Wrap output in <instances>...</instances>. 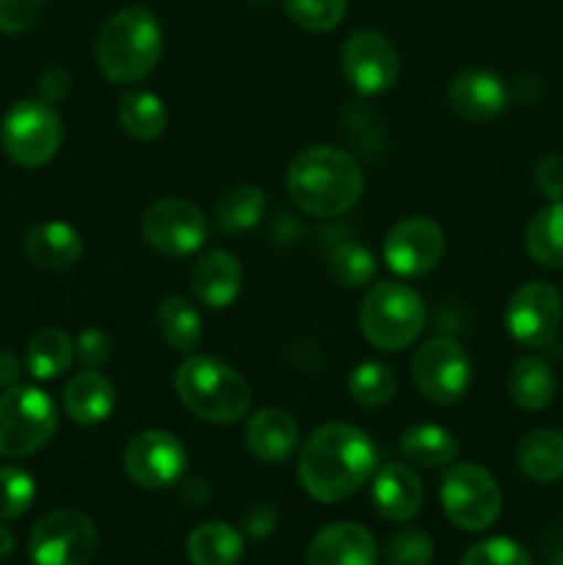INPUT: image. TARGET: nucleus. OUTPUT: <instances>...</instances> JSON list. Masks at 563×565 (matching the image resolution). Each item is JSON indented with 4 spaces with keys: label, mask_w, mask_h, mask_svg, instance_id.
Returning <instances> with one entry per match:
<instances>
[{
    "label": "nucleus",
    "mask_w": 563,
    "mask_h": 565,
    "mask_svg": "<svg viewBox=\"0 0 563 565\" xmlns=\"http://www.w3.org/2000/svg\"><path fill=\"white\" fill-rule=\"evenodd\" d=\"M375 445L362 428L346 423L320 425L298 456V480L312 500L334 505L357 494L375 472Z\"/></svg>",
    "instance_id": "nucleus-1"
},
{
    "label": "nucleus",
    "mask_w": 563,
    "mask_h": 565,
    "mask_svg": "<svg viewBox=\"0 0 563 565\" xmlns=\"http://www.w3.org/2000/svg\"><path fill=\"white\" fill-rule=\"evenodd\" d=\"M285 185L301 213L312 218H340L362 196L364 174L348 149L320 143L301 149L290 160Z\"/></svg>",
    "instance_id": "nucleus-2"
},
{
    "label": "nucleus",
    "mask_w": 563,
    "mask_h": 565,
    "mask_svg": "<svg viewBox=\"0 0 563 565\" xmlns=\"http://www.w3.org/2000/svg\"><path fill=\"white\" fill-rule=\"evenodd\" d=\"M163 55V28L144 6H127L103 25L94 47L99 72L110 83H138L149 77Z\"/></svg>",
    "instance_id": "nucleus-3"
},
{
    "label": "nucleus",
    "mask_w": 563,
    "mask_h": 565,
    "mask_svg": "<svg viewBox=\"0 0 563 565\" xmlns=\"http://www.w3.org/2000/svg\"><path fill=\"white\" fill-rule=\"evenodd\" d=\"M182 406L210 425H235L252 408L246 379L213 356H188L174 373Z\"/></svg>",
    "instance_id": "nucleus-4"
},
{
    "label": "nucleus",
    "mask_w": 563,
    "mask_h": 565,
    "mask_svg": "<svg viewBox=\"0 0 563 565\" xmlns=\"http://www.w3.org/2000/svg\"><path fill=\"white\" fill-rule=\"evenodd\" d=\"M362 337L379 351H403L425 329V303L414 287L403 281H379L359 307Z\"/></svg>",
    "instance_id": "nucleus-5"
},
{
    "label": "nucleus",
    "mask_w": 563,
    "mask_h": 565,
    "mask_svg": "<svg viewBox=\"0 0 563 565\" xmlns=\"http://www.w3.org/2000/svg\"><path fill=\"white\" fill-rule=\"evenodd\" d=\"M59 412L47 392L36 386H9L0 395V456L28 458L50 445Z\"/></svg>",
    "instance_id": "nucleus-6"
},
{
    "label": "nucleus",
    "mask_w": 563,
    "mask_h": 565,
    "mask_svg": "<svg viewBox=\"0 0 563 565\" xmlns=\"http://www.w3.org/2000/svg\"><path fill=\"white\" fill-rule=\"evenodd\" d=\"M64 143V121L44 99H22L11 105L0 125V147L11 163L39 169L59 154Z\"/></svg>",
    "instance_id": "nucleus-7"
},
{
    "label": "nucleus",
    "mask_w": 563,
    "mask_h": 565,
    "mask_svg": "<svg viewBox=\"0 0 563 565\" xmlns=\"http://www.w3.org/2000/svg\"><path fill=\"white\" fill-rule=\"evenodd\" d=\"M442 511L464 533H484L500 519L502 491L495 475L478 463H456L447 469L439 489Z\"/></svg>",
    "instance_id": "nucleus-8"
},
{
    "label": "nucleus",
    "mask_w": 563,
    "mask_h": 565,
    "mask_svg": "<svg viewBox=\"0 0 563 565\" xmlns=\"http://www.w3.org/2000/svg\"><path fill=\"white\" fill-rule=\"evenodd\" d=\"M99 533L77 511H53L39 519L28 539L33 565H88L97 555Z\"/></svg>",
    "instance_id": "nucleus-9"
},
{
    "label": "nucleus",
    "mask_w": 563,
    "mask_h": 565,
    "mask_svg": "<svg viewBox=\"0 0 563 565\" xmlns=\"http://www.w3.org/2000/svg\"><path fill=\"white\" fill-rule=\"evenodd\" d=\"M412 379L423 397L439 406H450L467 395L469 381H472V362L458 340L434 337L414 353Z\"/></svg>",
    "instance_id": "nucleus-10"
},
{
    "label": "nucleus",
    "mask_w": 563,
    "mask_h": 565,
    "mask_svg": "<svg viewBox=\"0 0 563 565\" xmlns=\"http://www.w3.org/2000/svg\"><path fill=\"white\" fill-rule=\"evenodd\" d=\"M141 235L163 257H188L208 241V218L185 199H160L144 213Z\"/></svg>",
    "instance_id": "nucleus-11"
},
{
    "label": "nucleus",
    "mask_w": 563,
    "mask_h": 565,
    "mask_svg": "<svg viewBox=\"0 0 563 565\" xmlns=\"http://www.w3.org/2000/svg\"><path fill=\"white\" fill-rule=\"evenodd\" d=\"M340 66L346 81L359 94L375 97V94H384L395 86L401 58H397L395 44L384 33L362 28V31H353L342 44Z\"/></svg>",
    "instance_id": "nucleus-12"
},
{
    "label": "nucleus",
    "mask_w": 563,
    "mask_h": 565,
    "mask_svg": "<svg viewBox=\"0 0 563 565\" xmlns=\"http://www.w3.org/2000/svg\"><path fill=\"white\" fill-rule=\"evenodd\" d=\"M188 469L185 445L169 430H141L125 447V472L149 491L171 489Z\"/></svg>",
    "instance_id": "nucleus-13"
},
{
    "label": "nucleus",
    "mask_w": 563,
    "mask_h": 565,
    "mask_svg": "<svg viewBox=\"0 0 563 565\" xmlns=\"http://www.w3.org/2000/svg\"><path fill=\"white\" fill-rule=\"evenodd\" d=\"M563 320V298L550 281H528L508 298L506 326L524 348H546L555 342Z\"/></svg>",
    "instance_id": "nucleus-14"
},
{
    "label": "nucleus",
    "mask_w": 563,
    "mask_h": 565,
    "mask_svg": "<svg viewBox=\"0 0 563 565\" xmlns=\"http://www.w3.org/2000/svg\"><path fill=\"white\" fill-rule=\"evenodd\" d=\"M445 254V232L431 218H403L386 232L384 259L392 274L403 279L428 276Z\"/></svg>",
    "instance_id": "nucleus-15"
},
{
    "label": "nucleus",
    "mask_w": 563,
    "mask_h": 565,
    "mask_svg": "<svg viewBox=\"0 0 563 565\" xmlns=\"http://www.w3.org/2000/svg\"><path fill=\"white\" fill-rule=\"evenodd\" d=\"M508 99H511L508 86L489 70H461L450 77L447 86V103L453 114L472 125L497 119L508 108Z\"/></svg>",
    "instance_id": "nucleus-16"
},
{
    "label": "nucleus",
    "mask_w": 563,
    "mask_h": 565,
    "mask_svg": "<svg viewBox=\"0 0 563 565\" xmlns=\"http://www.w3.org/2000/svg\"><path fill=\"white\" fill-rule=\"evenodd\" d=\"M379 546L368 527L357 522H334L318 530L307 550V565H375Z\"/></svg>",
    "instance_id": "nucleus-17"
},
{
    "label": "nucleus",
    "mask_w": 563,
    "mask_h": 565,
    "mask_svg": "<svg viewBox=\"0 0 563 565\" xmlns=\"http://www.w3.org/2000/svg\"><path fill=\"white\" fill-rule=\"evenodd\" d=\"M373 505L386 522H408L419 513L423 508V483L414 475V469L403 467V463H384L379 469V475L373 478Z\"/></svg>",
    "instance_id": "nucleus-18"
},
{
    "label": "nucleus",
    "mask_w": 563,
    "mask_h": 565,
    "mask_svg": "<svg viewBox=\"0 0 563 565\" xmlns=\"http://www.w3.org/2000/svg\"><path fill=\"white\" fill-rule=\"evenodd\" d=\"M243 268L237 257L224 248H213L196 259L191 270V290L204 307L226 309L237 296H241Z\"/></svg>",
    "instance_id": "nucleus-19"
},
{
    "label": "nucleus",
    "mask_w": 563,
    "mask_h": 565,
    "mask_svg": "<svg viewBox=\"0 0 563 565\" xmlns=\"http://www.w3.org/2000/svg\"><path fill=\"white\" fill-rule=\"evenodd\" d=\"M246 447L257 461L282 463L296 452L298 423L285 408H259L246 423Z\"/></svg>",
    "instance_id": "nucleus-20"
},
{
    "label": "nucleus",
    "mask_w": 563,
    "mask_h": 565,
    "mask_svg": "<svg viewBox=\"0 0 563 565\" xmlns=\"http://www.w3.org/2000/svg\"><path fill=\"white\" fill-rule=\"evenodd\" d=\"M64 412L77 425H97L110 417L116 403V392L110 379H105L97 370H81L72 375L64 386Z\"/></svg>",
    "instance_id": "nucleus-21"
},
{
    "label": "nucleus",
    "mask_w": 563,
    "mask_h": 565,
    "mask_svg": "<svg viewBox=\"0 0 563 565\" xmlns=\"http://www.w3.org/2000/svg\"><path fill=\"white\" fill-rule=\"evenodd\" d=\"M25 254L33 265L47 270H61L83 257L81 232L64 221H44L28 230Z\"/></svg>",
    "instance_id": "nucleus-22"
},
{
    "label": "nucleus",
    "mask_w": 563,
    "mask_h": 565,
    "mask_svg": "<svg viewBox=\"0 0 563 565\" xmlns=\"http://www.w3.org/2000/svg\"><path fill=\"white\" fill-rule=\"evenodd\" d=\"M508 397L524 412H541L555 401L557 381L550 364L539 356H522L508 373Z\"/></svg>",
    "instance_id": "nucleus-23"
},
{
    "label": "nucleus",
    "mask_w": 563,
    "mask_h": 565,
    "mask_svg": "<svg viewBox=\"0 0 563 565\" xmlns=\"http://www.w3.org/2000/svg\"><path fill=\"white\" fill-rule=\"evenodd\" d=\"M517 467L535 483L563 478V434L552 428L530 430L517 445Z\"/></svg>",
    "instance_id": "nucleus-24"
},
{
    "label": "nucleus",
    "mask_w": 563,
    "mask_h": 565,
    "mask_svg": "<svg viewBox=\"0 0 563 565\" xmlns=\"http://www.w3.org/2000/svg\"><path fill=\"white\" fill-rule=\"evenodd\" d=\"M193 565H237L243 557V535L226 522H204L185 539Z\"/></svg>",
    "instance_id": "nucleus-25"
},
{
    "label": "nucleus",
    "mask_w": 563,
    "mask_h": 565,
    "mask_svg": "<svg viewBox=\"0 0 563 565\" xmlns=\"http://www.w3.org/2000/svg\"><path fill=\"white\" fill-rule=\"evenodd\" d=\"M401 456L406 458L408 463L423 469H439L447 467V463L456 461L458 456V441L456 436L450 434L442 425H412L401 434Z\"/></svg>",
    "instance_id": "nucleus-26"
},
{
    "label": "nucleus",
    "mask_w": 563,
    "mask_h": 565,
    "mask_svg": "<svg viewBox=\"0 0 563 565\" xmlns=\"http://www.w3.org/2000/svg\"><path fill=\"white\" fill-rule=\"evenodd\" d=\"M75 362V340L64 329H39L25 348L28 373L39 381H53L64 375Z\"/></svg>",
    "instance_id": "nucleus-27"
},
{
    "label": "nucleus",
    "mask_w": 563,
    "mask_h": 565,
    "mask_svg": "<svg viewBox=\"0 0 563 565\" xmlns=\"http://www.w3.org/2000/svg\"><path fill=\"white\" fill-rule=\"evenodd\" d=\"M524 248L541 268L563 270V199L546 204L524 230Z\"/></svg>",
    "instance_id": "nucleus-28"
},
{
    "label": "nucleus",
    "mask_w": 563,
    "mask_h": 565,
    "mask_svg": "<svg viewBox=\"0 0 563 565\" xmlns=\"http://www.w3.org/2000/svg\"><path fill=\"white\" fill-rule=\"evenodd\" d=\"M265 215V193L257 185H235L221 193L213 207V221L224 235H243Z\"/></svg>",
    "instance_id": "nucleus-29"
},
{
    "label": "nucleus",
    "mask_w": 563,
    "mask_h": 565,
    "mask_svg": "<svg viewBox=\"0 0 563 565\" xmlns=\"http://www.w3.org/2000/svg\"><path fill=\"white\" fill-rule=\"evenodd\" d=\"M119 125L136 141H155L169 127V110L152 92H130L119 103Z\"/></svg>",
    "instance_id": "nucleus-30"
},
{
    "label": "nucleus",
    "mask_w": 563,
    "mask_h": 565,
    "mask_svg": "<svg viewBox=\"0 0 563 565\" xmlns=\"http://www.w3.org/2000/svg\"><path fill=\"white\" fill-rule=\"evenodd\" d=\"M158 329L166 345L180 353H193L202 342V318L196 307L182 296H169L158 307Z\"/></svg>",
    "instance_id": "nucleus-31"
},
{
    "label": "nucleus",
    "mask_w": 563,
    "mask_h": 565,
    "mask_svg": "<svg viewBox=\"0 0 563 565\" xmlns=\"http://www.w3.org/2000/svg\"><path fill=\"white\" fill-rule=\"evenodd\" d=\"M397 379L384 362H362L348 375V395L364 408H381L395 397Z\"/></svg>",
    "instance_id": "nucleus-32"
},
{
    "label": "nucleus",
    "mask_w": 563,
    "mask_h": 565,
    "mask_svg": "<svg viewBox=\"0 0 563 565\" xmlns=\"http://www.w3.org/2000/svg\"><path fill=\"white\" fill-rule=\"evenodd\" d=\"M326 270L340 287H364L375 276V259L362 243L340 241L326 254Z\"/></svg>",
    "instance_id": "nucleus-33"
},
{
    "label": "nucleus",
    "mask_w": 563,
    "mask_h": 565,
    "mask_svg": "<svg viewBox=\"0 0 563 565\" xmlns=\"http://www.w3.org/2000/svg\"><path fill=\"white\" fill-rule=\"evenodd\" d=\"M287 17L309 33L334 31L342 22L348 0H282Z\"/></svg>",
    "instance_id": "nucleus-34"
},
{
    "label": "nucleus",
    "mask_w": 563,
    "mask_h": 565,
    "mask_svg": "<svg viewBox=\"0 0 563 565\" xmlns=\"http://www.w3.org/2000/svg\"><path fill=\"white\" fill-rule=\"evenodd\" d=\"M36 497V483L20 467H0V522L25 516Z\"/></svg>",
    "instance_id": "nucleus-35"
},
{
    "label": "nucleus",
    "mask_w": 563,
    "mask_h": 565,
    "mask_svg": "<svg viewBox=\"0 0 563 565\" xmlns=\"http://www.w3.org/2000/svg\"><path fill=\"white\" fill-rule=\"evenodd\" d=\"M431 561H434V541L425 530L403 527L386 539V565H431Z\"/></svg>",
    "instance_id": "nucleus-36"
},
{
    "label": "nucleus",
    "mask_w": 563,
    "mask_h": 565,
    "mask_svg": "<svg viewBox=\"0 0 563 565\" xmlns=\"http://www.w3.org/2000/svg\"><path fill=\"white\" fill-rule=\"evenodd\" d=\"M458 565H533L530 552L513 539H486L469 546Z\"/></svg>",
    "instance_id": "nucleus-37"
},
{
    "label": "nucleus",
    "mask_w": 563,
    "mask_h": 565,
    "mask_svg": "<svg viewBox=\"0 0 563 565\" xmlns=\"http://www.w3.org/2000/svg\"><path fill=\"white\" fill-rule=\"evenodd\" d=\"M44 0H0V33H25L39 22Z\"/></svg>",
    "instance_id": "nucleus-38"
},
{
    "label": "nucleus",
    "mask_w": 563,
    "mask_h": 565,
    "mask_svg": "<svg viewBox=\"0 0 563 565\" xmlns=\"http://www.w3.org/2000/svg\"><path fill=\"white\" fill-rule=\"evenodd\" d=\"M75 356L86 370H99L110 359V337L103 329H83L75 340Z\"/></svg>",
    "instance_id": "nucleus-39"
},
{
    "label": "nucleus",
    "mask_w": 563,
    "mask_h": 565,
    "mask_svg": "<svg viewBox=\"0 0 563 565\" xmlns=\"http://www.w3.org/2000/svg\"><path fill=\"white\" fill-rule=\"evenodd\" d=\"M533 182L541 191V196L561 202L563 199V158L561 154H546L539 160L533 171Z\"/></svg>",
    "instance_id": "nucleus-40"
},
{
    "label": "nucleus",
    "mask_w": 563,
    "mask_h": 565,
    "mask_svg": "<svg viewBox=\"0 0 563 565\" xmlns=\"http://www.w3.org/2000/svg\"><path fill=\"white\" fill-rule=\"evenodd\" d=\"M276 522H279L276 508L268 505V502H254V505H248L246 513H243V530H246V535H252V539H268L276 530Z\"/></svg>",
    "instance_id": "nucleus-41"
},
{
    "label": "nucleus",
    "mask_w": 563,
    "mask_h": 565,
    "mask_svg": "<svg viewBox=\"0 0 563 565\" xmlns=\"http://www.w3.org/2000/svg\"><path fill=\"white\" fill-rule=\"evenodd\" d=\"M72 83H75V81H72L70 72L53 66V70L42 72V77H39V94H42L44 103L55 105V103H61V99L70 97Z\"/></svg>",
    "instance_id": "nucleus-42"
},
{
    "label": "nucleus",
    "mask_w": 563,
    "mask_h": 565,
    "mask_svg": "<svg viewBox=\"0 0 563 565\" xmlns=\"http://www.w3.org/2000/svg\"><path fill=\"white\" fill-rule=\"evenodd\" d=\"M541 92H544V86H541V81L535 75H522L517 83H513V97L524 105L539 103Z\"/></svg>",
    "instance_id": "nucleus-43"
},
{
    "label": "nucleus",
    "mask_w": 563,
    "mask_h": 565,
    "mask_svg": "<svg viewBox=\"0 0 563 565\" xmlns=\"http://www.w3.org/2000/svg\"><path fill=\"white\" fill-rule=\"evenodd\" d=\"M20 375H22L20 359H17L11 351H0V386H3V390L17 386Z\"/></svg>",
    "instance_id": "nucleus-44"
},
{
    "label": "nucleus",
    "mask_w": 563,
    "mask_h": 565,
    "mask_svg": "<svg viewBox=\"0 0 563 565\" xmlns=\"http://www.w3.org/2000/svg\"><path fill=\"white\" fill-rule=\"evenodd\" d=\"M208 497H210V489H208V483H204L202 478H191L185 483V500L191 502V505H204V502H208Z\"/></svg>",
    "instance_id": "nucleus-45"
},
{
    "label": "nucleus",
    "mask_w": 563,
    "mask_h": 565,
    "mask_svg": "<svg viewBox=\"0 0 563 565\" xmlns=\"http://www.w3.org/2000/svg\"><path fill=\"white\" fill-rule=\"evenodd\" d=\"M11 552H14V535H11L9 527H3V524H0V561H6Z\"/></svg>",
    "instance_id": "nucleus-46"
},
{
    "label": "nucleus",
    "mask_w": 563,
    "mask_h": 565,
    "mask_svg": "<svg viewBox=\"0 0 563 565\" xmlns=\"http://www.w3.org/2000/svg\"><path fill=\"white\" fill-rule=\"evenodd\" d=\"M552 565H563V550L555 552V557H552Z\"/></svg>",
    "instance_id": "nucleus-47"
},
{
    "label": "nucleus",
    "mask_w": 563,
    "mask_h": 565,
    "mask_svg": "<svg viewBox=\"0 0 563 565\" xmlns=\"http://www.w3.org/2000/svg\"><path fill=\"white\" fill-rule=\"evenodd\" d=\"M243 3H248V6H265V3H270V0H243Z\"/></svg>",
    "instance_id": "nucleus-48"
}]
</instances>
